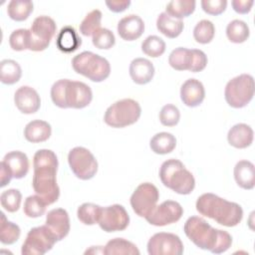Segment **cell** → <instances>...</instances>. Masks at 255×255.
Listing matches in <instances>:
<instances>
[{
    "label": "cell",
    "instance_id": "cell-1",
    "mask_svg": "<svg viewBox=\"0 0 255 255\" xmlns=\"http://www.w3.org/2000/svg\"><path fill=\"white\" fill-rule=\"evenodd\" d=\"M58 165L57 155L51 149H39L35 152L32 186L35 193L47 205L56 202L60 196V188L56 179Z\"/></svg>",
    "mask_w": 255,
    "mask_h": 255
},
{
    "label": "cell",
    "instance_id": "cell-2",
    "mask_svg": "<svg viewBox=\"0 0 255 255\" xmlns=\"http://www.w3.org/2000/svg\"><path fill=\"white\" fill-rule=\"evenodd\" d=\"M183 231L198 248L214 254L227 251L232 244V237L227 231L212 227L199 216L189 217L184 223Z\"/></svg>",
    "mask_w": 255,
    "mask_h": 255
},
{
    "label": "cell",
    "instance_id": "cell-3",
    "mask_svg": "<svg viewBox=\"0 0 255 255\" xmlns=\"http://www.w3.org/2000/svg\"><path fill=\"white\" fill-rule=\"evenodd\" d=\"M195 206L201 215L226 227L238 225L243 218V209L238 203L228 201L213 193L200 195Z\"/></svg>",
    "mask_w": 255,
    "mask_h": 255
},
{
    "label": "cell",
    "instance_id": "cell-4",
    "mask_svg": "<svg viewBox=\"0 0 255 255\" xmlns=\"http://www.w3.org/2000/svg\"><path fill=\"white\" fill-rule=\"evenodd\" d=\"M51 99L61 109H84L91 104L93 92L83 82L61 79L53 84Z\"/></svg>",
    "mask_w": 255,
    "mask_h": 255
},
{
    "label": "cell",
    "instance_id": "cell-5",
    "mask_svg": "<svg viewBox=\"0 0 255 255\" xmlns=\"http://www.w3.org/2000/svg\"><path fill=\"white\" fill-rule=\"evenodd\" d=\"M159 178L162 184L174 192L186 195L192 192L195 179L183 163L174 158L165 160L159 168Z\"/></svg>",
    "mask_w": 255,
    "mask_h": 255
},
{
    "label": "cell",
    "instance_id": "cell-6",
    "mask_svg": "<svg viewBox=\"0 0 255 255\" xmlns=\"http://www.w3.org/2000/svg\"><path fill=\"white\" fill-rule=\"evenodd\" d=\"M74 71L92 82L105 81L111 73V66L107 59L90 51H84L72 60Z\"/></svg>",
    "mask_w": 255,
    "mask_h": 255
},
{
    "label": "cell",
    "instance_id": "cell-7",
    "mask_svg": "<svg viewBox=\"0 0 255 255\" xmlns=\"http://www.w3.org/2000/svg\"><path fill=\"white\" fill-rule=\"evenodd\" d=\"M141 115L139 104L132 99H123L110 106L104 116L105 123L112 128H125L136 123Z\"/></svg>",
    "mask_w": 255,
    "mask_h": 255
},
{
    "label": "cell",
    "instance_id": "cell-8",
    "mask_svg": "<svg viewBox=\"0 0 255 255\" xmlns=\"http://www.w3.org/2000/svg\"><path fill=\"white\" fill-rule=\"evenodd\" d=\"M253 96L254 79L248 74H242L231 79L224 90L225 101L234 109L246 107L253 99Z\"/></svg>",
    "mask_w": 255,
    "mask_h": 255
},
{
    "label": "cell",
    "instance_id": "cell-9",
    "mask_svg": "<svg viewBox=\"0 0 255 255\" xmlns=\"http://www.w3.org/2000/svg\"><path fill=\"white\" fill-rule=\"evenodd\" d=\"M168 63L176 71L201 72L207 65V56L201 50L178 47L170 53Z\"/></svg>",
    "mask_w": 255,
    "mask_h": 255
},
{
    "label": "cell",
    "instance_id": "cell-10",
    "mask_svg": "<svg viewBox=\"0 0 255 255\" xmlns=\"http://www.w3.org/2000/svg\"><path fill=\"white\" fill-rule=\"evenodd\" d=\"M57 241L55 235L46 225L34 227L28 232L21 253L23 255H43L50 251Z\"/></svg>",
    "mask_w": 255,
    "mask_h": 255
},
{
    "label": "cell",
    "instance_id": "cell-11",
    "mask_svg": "<svg viewBox=\"0 0 255 255\" xmlns=\"http://www.w3.org/2000/svg\"><path fill=\"white\" fill-rule=\"evenodd\" d=\"M68 162L73 173L82 180L93 178L98 171V161L86 147L76 146L69 151Z\"/></svg>",
    "mask_w": 255,
    "mask_h": 255
},
{
    "label": "cell",
    "instance_id": "cell-12",
    "mask_svg": "<svg viewBox=\"0 0 255 255\" xmlns=\"http://www.w3.org/2000/svg\"><path fill=\"white\" fill-rule=\"evenodd\" d=\"M56 23L51 17L43 15L35 18L30 28L29 50L40 52L47 49L56 33Z\"/></svg>",
    "mask_w": 255,
    "mask_h": 255
},
{
    "label": "cell",
    "instance_id": "cell-13",
    "mask_svg": "<svg viewBox=\"0 0 255 255\" xmlns=\"http://www.w3.org/2000/svg\"><path fill=\"white\" fill-rule=\"evenodd\" d=\"M159 192L155 185L150 182L139 184L130 196L132 210L139 217L146 218L156 207Z\"/></svg>",
    "mask_w": 255,
    "mask_h": 255
},
{
    "label": "cell",
    "instance_id": "cell-14",
    "mask_svg": "<svg viewBox=\"0 0 255 255\" xmlns=\"http://www.w3.org/2000/svg\"><path fill=\"white\" fill-rule=\"evenodd\" d=\"M147 253L149 255H181L183 244L177 235L159 232L152 235L148 240Z\"/></svg>",
    "mask_w": 255,
    "mask_h": 255
},
{
    "label": "cell",
    "instance_id": "cell-15",
    "mask_svg": "<svg viewBox=\"0 0 255 255\" xmlns=\"http://www.w3.org/2000/svg\"><path fill=\"white\" fill-rule=\"evenodd\" d=\"M98 224L106 232L123 231L129 224V216L123 205L113 204L102 207Z\"/></svg>",
    "mask_w": 255,
    "mask_h": 255
},
{
    "label": "cell",
    "instance_id": "cell-16",
    "mask_svg": "<svg viewBox=\"0 0 255 255\" xmlns=\"http://www.w3.org/2000/svg\"><path fill=\"white\" fill-rule=\"evenodd\" d=\"M182 214L183 208L178 202L165 200L156 206L145 219L151 225L165 226L177 222L181 218Z\"/></svg>",
    "mask_w": 255,
    "mask_h": 255
},
{
    "label": "cell",
    "instance_id": "cell-17",
    "mask_svg": "<svg viewBox=\"0 0 255 255\" xmlns=\"http://www.w3.org/2000/svg\"><path fill=\"white\" fill-rule=\"evenodd\" d=\"M14 102L17 109L26 115L36 113L41 106L40 96L29 86H22L15 92Z\"/></svg>",
    "mask_w": 255,
    "mask_h": 255
},
{
    "label": "cell",
    "instance_id": "cell-18",
    "mask_svg": "<svg viewBox=\"0 0 255 255\" xmlns=\"http://www.w3.org/2000/svg\"><path fill=\"white\" fill-rule=\"evenodd\" d=\"M45 225L51 230L58 241L64 239L70 231V218L68 212L63 208L50 210L46 216Z\"/></svg>",
    "mask_w": 255,
    "mask_h": 255
},
{
    "label": "cell",
    "instance_id": "cell-19",
    "mask_svg": "<svg viewBox=\"0 0 255 255\" xmlns=\"http://www.w3.org/2000/svg\"><path fill=\"white\" fill-rule=\"evenodd\" d=\"M205 98V90L202 83L196 79L186 80L180 88V99L190 108L198 107Z\"/></svg>",
    "mask_w": 255,
    "mask_h": 255
},
{
    "label": "cell",
    "instance_id": "cell-20",
    "mask_svg": "<svg viewBox=\"0 0 255 255\" xmlns=\"http://www.w3.org/2000/svg\"><path fill=\"white\" fill-rule=\"evenodd\" d=\"M144 31V23L142 19L134 14L122 18L118 23V33L120 37L126 41H133L138 39Z\"/></svg>",
    "mask_w": 255,
    "mask_h": 255
},
{
    "label": "cell",
    "instance_id": "cell-21",
    "mask_svg": "<svg viewBox=\"0 0 255 255\" xmlns=\"http://www.w3.org/2000/svg\"><path fill=\"white\" fill-rule=\"evenodd\" d=\"M129 76L137 85H145L149 83L154 75V67L152 63L144 58H135L129 65Z\"/></svg>",
    "mask_w": 255,
    "mask_h": 255
},
{
    "label": "cell",
    "instance_id": "cell-22",
    "mask_svg": "<svg viewBox=\"0 0 255 255\" xmlns=\"http://www.w3.org/2000/svg\"><path fill=\"white\" fill-rule=\"evenodd\" d=\"M2 161L10 169L13 178H23L29 171V159L27 155L22 151H10L5 154Z\"/></svg>",
    "mask_w": 255,
    "mask_h": 255
},
{
    "label": "cell",
    "instance_id": "cell-23",
    "mask_svg": "<svg viewBox=\"0 0 255 255\" xmlns=\"http://www.w3.org/2000/svg\"><path fill=\"white\" fill-rule=\"evenodd\" d=\"M253 129L246 124H237L233 126L227 134L229 144L236 148H246L250 146L253 141Z\"/></svg>",
    "mask_w": 255,
    "mask_h": 255
},
{
    "label": "cell",
    "instance_id": "cell-24",
    "mask_svg": "<svg viewBox=\"0 0 255 255\" xmlns=\"http://www.w3.org/2000/svg\"><path fill=\"white\" fill-rule=\"evenodd\" d=\"M234 178L238 186L252 189L255 185V167L249 160H240L234 167Z\"/></svg>",
    "mask_w": 255,
    "mask_h": 255
},
{
    "label": "cell",
    "instance_id": "cell-25",
    "mask_svg": "<svg viewBox=\"0 0 255 255\" xmlns=\"http://www.w3.org/2000/svg\"><path fill=\"white\" fill-rule=\"evenodd\" d=\"M57 48L64 53H72L82 45V39L71 26L63 27L56 39Z\"/></svg>",
    "mask_w": 255,
    "mask_h": 255
},
{
    "label": "cell",
    "instance_id": "cell-26",
    "mask_svg": "<svg viewBox=\"0 0 255 255\" xmlns=\"http://www.w3.org/2000/svg\"><path fill=\"white\" fill-rule=\"evenodd\" d=\"M52 132L50 124L45 121L35 120L28 123L24 128L25 138L33 143L47 140Z\"/></svg>",
    "mask_w": 255,
    "mask_h": 255
},
{
    "label": "cell",
    "instance_id": "cell-27",
    "mask_svg": "<svg viewBox=\"0 0 255 255\" xmlns=\"http://www.w3.org/2000/svg\"><path fill=\"white\" fill-rule=\"evenodd\" d=\"M156 28L161 34H163L167 38L173 39L181 34L184 28V24L182 20L174 19L165 12H162L158 15L156 19Z\"/></svg>",
    "mask_w": 255,
    "mask_h": 255
},
{
    "label": "cell",
    "instance_id": "cell-28",
    "mask_svg": "<svg viewBox=\"0 0 255 255\" xmlns=\"http://www.w3.org/2000/svg\"><path fill=\"white\" fill-rule=\"evenodd\" d=\"M106 255H139V250L130 241L124 238H114L110 240L105 248Z\"/></svg>",
    "mask_w": 255,
    "mask_h": 255
},
{
    "label": "cell",
    "instance_id": "cell-29",
    "mask_svg": "<svg viewBox=\"0 0 255 255\" xmlns=\"http://www.w3.org/2000/svg\"><path fill=\"white\" fill-rule=\"evenodd\" d=\"M149 146L156 154H167L175 148L176 138L169 132H158L151 137Z\"/></svg>",
    "mask_w": 255,
    "mask_h": 255
},
{
    "label": "cell",
    "instance_id": "cell-30",
    "mask_svg": "<svg viewBox=\"0 0 255 255\" xmlns=\"http://www.w3.org/2000/svg\"><path fill=\"white\" fill-rule=\"evenodd\" d=\"M195 10L194 0H173L167 3L165 13L174 19L181 20L188 17Z\"/></svg>",
    "mask_w": 255,
    "mask_h": 255
},
{
    "label": "cell",
    "instance_id": "cell-31",
    "mask_svg": "<svg viewBox=\"0 0 255 255\" xmlns=\"http://www.w3.org/2000/svg\"><path fill=\"white\" fill-rule=\"evenodd\" d=\"M22 76L20 65L14 60H2L0 63V80L5 85L17 83Z\"/></svg>",
    "mask_w": 255,
    "mask_h": 255
},
{
    "label": "cell",
    "instance_id": "cell-32",
    "mask_svg": "<svg viewBox=\"0 0 255 255\" xmlns=\"http://www.w3.org/2000/svg\"><path fill=\"white\" fill-rule=\"evenodd\" d=\"M33 2L29 0H12L7 7L8 16L14 21H24L33 12Z\"/></svg>",
    "mask_w": 255,
    "mask_h": 255
},
{
    "label": "cell",
    "instance_id": "cell-33",
    "mask_svg": "<svg viewBox=\"0 0 255 255\" xmlns=\"http://www.w3.org/2000/svg\"><path fill=\"white\" fill-rule=\"evenodd\" d=\"M1 215V224H0V241L4 245H11L18 241L21 230L20 227L11 221H9L3 212Z\"/></svg>",
    "mask_w": 255,
    "mask_h": 255
},
{
    "label": "cell",
    "instance_id": "cell-34",
    "mask_svg": "<svg viewBox=\"0 0 255 255\" xmlns=\"http://www.w3.org/2000/svg\"><path fill=\"white\" fill-rule=\"evenodd\" d=\"M249 27L242 20L235 19L226 27V36L232 43L240 44L245 42L249 38Z\"/></svg>",
    "mask_w": 255,
    "mask_h": 255
},
{
    "label": "cell",
    "instance_id": "cell-35",
    "mask_svg": "<svg viewBox=\"0 0 255 255\" xmlns=\"http://www.w3.org/2000/svg\"><path fill=\"white\" fill-rule=\"evenodd\" d=\"M102 206L86 202L79 206L77 210L78 219L85 225H94L98 223Z\"/></svg>",
    "mask_w": 255,
    "mask_h": 255
},
{
    "label": "cell",
    "instance_id": "cell-36",
    "mask_svg": "<svg viewBox=\"0 0 255 255\" xmlns=\"http://www.w3.org/2000/svg\"><path fill=\"white\" fill-rule=\"evenodd\" d=\"M215 34V27L213 23L209 20L199 21L193 29V37L197 43L208 44L210 43Z\"/></svg>",
    "mask_w": 255,
    "mask_h": 255
},
{
    "label": "cell",
    "instance_id": "cell-37",
    "mask_svg": "<svg viewBox=\"0 0 255 255\" xmlns=\"http://www.w3.org/2000/svg\"><path fill=\"white\" fill-rule=\"evenodd\" d=\"M141 51L151 58L160 57L165 52V42L158 36H148L141 43Z\"/></svg>",
    "mask_w": 255,
    "mask_h": 255
},
{
    "label": "cell",
    "instance_id": "cell-38",
    "mask_svg": "<svg viewBox=\"0 0 255 255\" xmlns=\"http://www.w3.org/2000/svg\"><path fill=\"white\" fill-rule=\"evenodd\" d=\"M102 12L98 9L92 10L86 15L80 24V32L84 36H93V34L100 29L102 21Z\"/></svg>",
    "mask_w": 255,
    "mask_h": 255
},
{
    "label": "cell",
    "instance_id": "cell-39",
    "mask_svg": "<svg viewBox=\"0 0 255 255\" xmlns=\"http://www.w3.org/2000/svg\"><path fill=\"white\" fill-rule=\"evenodd\" d=\"M47 204L42 200L41 197L36 195L28 196L24 201V213L30 218L41 217L46 211Z\"/></svg>",
    "mask_w": 255,
    "mask_h": 255
},
{
    "label": "cell",
    "instance_id": "cell-40",
    "mask_svg": "<svg viewBox=\"0 0 255 255\" xmlns=\"http://www.w3.org/2000/svg\"><path fill=\"white\" fill-rule=\"evenodd\" d=\"M22 194L18 189L11 188L3 191L0 195L2 207L8 212H16L21 204Z\"/></svg>",
    "mask_w": 255,
    "mask_h": 255
},
{
    "label": "cell",
    "instance_id": "cell-41",
    "mask_svg": "<svg viewBox=\"0 0 255 255\" xmlns=\"http://www.w3.org/2000/svg\"><path fill=\"white\" fill-rule=\"evenodd\" d=\"M92 42L96 48L108 50L115 45L116 38L111 30L106 28H100L93 34Z\"/></svg>",
    "mask_w": 255,
    "mask_h": 255
},
{
    "label": "cell",
    "instance_id": "cell-42",
    "mask_svg": "<svg viewBox=\"0 0 255 255\" xmlns=\"http://www.w3.org/2000/svg\"><path fill=\"white\" fill-rule=\"evenodd\" d=\"M30 43V30L17 29L13 31L9 37V44L14 51L29 50Z\"/></svg>",
    "mask_w": 255,
    "mask_h": 255
},
{
    "label": "cell",
    "instance_id": "cell-43",
    "mask_svg": "<svg viewBox=\"0 0 255 255\" xmlns=\"http://www.w3.org/2000/svg\"><path fill=\"white\" fill-rule=\"evenodd\" d=\"M180 113L177 107L171 104L163 106L159 112V121L165 127H174L178 124Z\"/></svg>",
    "mask_w": 255,
    "mask_h": 255
},
{
    "label": "cell",
    "instance_id": "cell-44",
    "mask_svg": "<svg viewBox=\"0 0 255 255\" xmlns=\"http://www.w3.org/2000/svg\"><path fill=\"white\" fill-rule=\"evenodd\" d=\"M201 7L205 13L209 15L217 16L222 14L225 11L227 7V1L226 0H202Z\"/></svg>",
    "mask_w": 255,
    "mask_h": 255
},
{
    "label": "cell",
    "instance_id": "cell-45",
    "mask_svg": "<svg viewBox=\"0 0 255 255\" xmlns=\"http://www.w3.org/2000/svg\"><path fill=\"white\" fill-rule=\"evenodd\" d=\"M253 4H254L253 0H233V1H231V5H232L234 11L238 14L249 13Z\"/></svg>",
    "mask_w": 255,
    "mask_h": 255
},
{
    "label": "cell",
    "instance_id": "cell-46",
    "mask_svg": "<svg viewBox=\"0 0 255 255\" xmlns=\"http://www.w3.org/2000/svg\"><path fill=\"white\" fill-rule=\"evenodd\" d=\"M106 5L108 8L115 13H120L125 11L129 5V0H112V1H106Z\"/></svg>",
    "mask_w": 255,
    "mask_h": 255
},
{
    "label": "cell",
    "instance_id": "cell-47",
    "mask_svg": "<svg viewBox=\"0 0 255 255\" xmlns=\"http://www.w3.org/2000/svg\"><path fill=\"white\" fill-rule=\"evenodd\" d=\"M13 178V175L10 171V169L6 166V164L1 161L0 163V187H4L5 185H7L11 179Z\"/></svg>",
    "mask_w": 255,
    "mask_h": 255
}]
</instances>
